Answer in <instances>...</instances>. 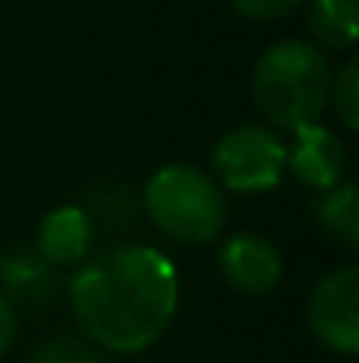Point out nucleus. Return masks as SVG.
<instances>
[{
    "mask_svg": "<svg viewBox=\"0 0 359 363\" xmlns=\"http://www.w3.org/2000/svg\"><path fill=\"white\" fill-rule=\"evenodd\" d=\"M346 162H349L346 141L321 121L292 130V141L285 145V169L303 187L321 191V194L342 184Z\"/></svg>",
    "mask_w": 359,
    "mask_h": 363,
    "instance_id": "6",
    "label": "nucleus"
},
{
    "mask_svg": "<svg viewBox=\"0 0 359 363\" xmlns=\"http://www.w3.org/2000/svg\"><path fill=\"white\" fill-rule=\"evenodd\" d=\"M331 64L307 39L271 43L253 67V103L282 130L317 123L331 99Z\"/></svg>",
    "mask_w": 359,
    "mask_h": 363,
    "instance_id": "2",
    "label": "nucleus"
},
{
    "mask_svg": "<svg viewBox=\"0 0 359 363\" xmlns=\"http://www.w3.org/2000/svg\"><path fill=\"white\" fill-rule=\"evenodd\" d=\"M176 307L180 272L148 243H123L85 257L71 279V311L81 332L110 353L155 346L169 332Z\"/></svg>",
    "mask_w": 359,
    "mask_h": 363,
    "instance_id": "1",
    "label": "nucleus"
},
{
    "mask_svg": "<svg viewBox=\"0 0 359 363\" xmlns=\"http://www.w3.org/2000/svg\"><path fill=\"white\" fill-rule=\"evenodd\" d=\"M96 243V219L81 205H60L42 216L35 233V254L50 268H71L81 264L92 254Z\"/></svg>",
    "mask_w": 359,
    "mask_h": 363,
    "instance_id": "8",
    "label": "nucleus"
},
{
    "mask_svg": "<svg viewBox=\"0 0 359 363\" xmlns=\"http://www.w3.org/2000/svg\"><path fill=\"white\" fill-rule=\"evenodd\" d=\"M346 130H359V60H346V67L331 78V99Z\"/></svg>",
    "mask_w": 359,
    "mask_h": 363,
    "instance_id": "12",
    "label": "nucleus"
},
{
    "mask_svg": "<svg viewBox=\"0 0 359 363\" xmlns=\"http://www.w3.org/2000/svg\"><path fill=\"white\" fill-rule=\"evenodd\" d=\"M285 173V141L261 123L229 127L212 152V177L222 191L261 194L278 187Z\"/></svg>",
    "mask_w": 359,
    "mask_h": 363,
    "instance_id": "4",
    "label": "nucleus"
},
{
    "mask_svg": "<svg viewBox=\"0 0 359 363\" xmlns=\"http://www.w3.org/2000/svg\"><path fill=\"white\" fill-rule=\"evenodd\" d=\"M310 32L331 50H353L359 39L356 0H314Z\"/></svg>",
    "mask_w": 359,
    "mask_h": 363,
    "instance_id": "11",
    "label": "nucleus"
},
{
    "mask_svg": "<svg viewBox=\"0 0 359 363\" xmlns=\"http://www.w3.org/2000/svg\"><path fill=\"white\" fill-rule=\"evenodd\" d=\"M141 205L162 237L187 247L215 240L226 226V191L212 173L187 162L155 169L144 184Z\"/></svg>",
    "mask_w": 359,
    "mask_h": 363,
    "instance_id": "3",
    "label": "nucleus"
},
{
    "mask_svg": "<svg viewBox=\"0 0 359 363\" xmlns=\"http://www.w3.org/2000/svg\"><path fill=\"white\" fill-rule=\"evenodd\" d=\"M14 339H18V311H14L11 296L0 293V357L14 346Z\"/></svg>",
    "mask_w": 359,
    "mask_h": 363,
    "instance_id": "15",
    "label": "nucleus"
},
{
    "mask_svg": "<svg viewBox=\"0 0 359 363\" xmlns=\"http://www.w3.org/2000/svg\"><path fill=\"white\" fill-rule=\"evenodd\" d=\"M310 328L314 335L342 353V357H356L359 353V268L346 264L331 275H324L314 293H310V307H307Z\"/></svg>",
    "mask_w": 359,
    "mask_h": 363,
    "instance_id": "5",
    "label": "nucleus"
},
{
    "mask_svg": "<svg viewBox=\"0 0 359 363\" xmlns=\"http://www.w3.org/2000/svg\"><path fill=\"white\" fill-rule=\"evenodd\" d=\"M233 11L243 18H253V21H275V18H285L292 14L303 0H229Z\"/></svg>",
    "mask_w": 359,
    "mask_h": 363,
    "instance_id": "14",
    "label": "nucleus"
},
{
    "mask_svg": "<svg viewBox=\"0 0 359 363\" xmlns=\"http://www.w3.org/2000/svg\"><path fill=\"white\" fill-rule=\"evenodd\" d=\"M321 230L346 247H359V191L356 184H338L317 198L314 208Z\"/></svg>",
    "mask_w": 359,
    "mask_h": 363,
    "instance_id": "10",
    "label": "nucleus"
},
{
    "mask_svg": "<svg viewBox=\"0 0 359 363\" xmlns=\"http://www.w3.org/2000/svg\"><path fill=\"white\" fill-rule=\"evenodd\" d=\"M53 268L35 250H7L0 257V286L21 300H42L53 293Z\"/></svg>",
    "mask_w": 359,
    "mask_h": 363,
    "instance_id": "9",
    "label": "nucleus"
},
{
    "mask_svg": "<svg viewBox=\"0 0 359 363\" xmlns=\"http://www.w3.org/2000/svg\"><path fill=\"white\" fill-rule=\"evenodd\" d=\"M28 363H103V357H99L89 342H78V339H53V342L39 346Z\"/></svg>",
    "mask_w": 359,
    "mask_h": 363,
    "instance_id": "13",
    "label": "nucleus"
},
{
    "mask_svg": "<svg viewBox=\"0 0 359 363\" xmlns=\"http://www.w3.org/2000/svg\"><path fill=\"white\" fill-rule=\"evenodd\" d=\"M222 279L246 296H264L282 279V254L261 233H233L219 247Z\"/></svg>",
    "mask_w": 359,
    "mask_h": 363,
    "instance_id": "7",
    "label": "nucleus"
}]
</instances>
